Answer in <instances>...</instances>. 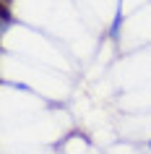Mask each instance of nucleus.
I'll return each mask as SVG.
<instances>
[{
  "label": "nucleus",
  "instance_id": "1",
  "mask_svg": "<svg viewBox=\"0 0 151 154\" xmlns=\"http://www.w3.org/2000/svg\"><path fill=\"white\" fill-rule=\"evenodd\" d=\"M0 16H3V24H8V21H11V8H8V3H0Z\"/></svg>",
  "mask_w": 151,
  "mask_h": 154
},
{
  "label": "nucleus",
  "instance_id": "2",
  "mask_svg": "<svg viewBox=\"0 0 151 154\" xmlns=\"http://www.w3.org/2000/svg\"><path fill=\"white\" fill-rule=\"evenodd\" d=\"M0 3H11V0H0Z\"/></svg>",
  "mask_w": 151,
  "mask_h": 154
}]
</instances>
